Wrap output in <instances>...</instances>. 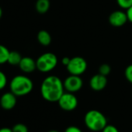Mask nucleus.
I'll return each instance as SVG.
<instances>
[{
  "mask_svg": "<svg viewBox=\"0 0 132 132\" xmlns=\"http://www.w3.org/2000/svg\"><path fill=\"white\" fill-rule=\"evenodd\" d=\"M7 84V77L4 72L0 71V90L3 89Z\"/></svg>",
  "mask_w": 132,
  "mask_h": 132,
  "instance_id": "nucleus-20",
  "label": "nucleus"
},
{
  "mask_svg": "<svg viewBox=\"0 0 132 132\" xmlns=\"http://www.w3.org/2000/svg\"><path fill=\"white\" fill-rule=\"evenodd\" d=\"M37 38L39 44H41L42 46H44V47L49 46L52 41L51 35L50 34V33L48 31H47L45 30H40L37 34Z\"/></svg>",
  "mask_w": 132,
  "mask_h": 132,
  "instance_id": "nucleus-12",
  "label": "nucleus"
},
{
  "mask_svg": "<svg viewBox=\"0 0 132 132\" xmlns=\"http://www.w3.org/2000/svg\"><path fill=\"white\" fill-rule=\"evenodd\" d=\"M88 68L86 60L80 56H76L70 59L69 64L66 66V69L70 75L82 76L86 72Z\"/></svg>",
  "mask_w": 132,
  "mask_h": 132,
  "instance_id": "nucleus-5",
  "label": "nucleus"
},
{
  "mask_svg": "<svg viewBox=\"0 0 132 132\" xmlns=\"http://www.w3.org/2000/svg\"><path fill=\"white\" fill-rule=\"evenodd\" d=\"M37 69L43 73L50 72L54 70L57 65L58 60L55 54L46 52L42 54L36 60Z\"/></svg>",
  "mask_w": 132,
  "mask_h": 132,
  "instance_id": "nucleus-4",
  "label": "nucleus"
},
{
  "mask_svg": "<svg viewBox=\"0 0 132 132\" xmlns=\"http://www.w3.org/2000/svg\"><path fill=\"white\" fill-rule=\"evenodd\" d=\"M10 88V91L16 96H23L31 93L34 89V83L29 77L18 75L12 79Z\"/></svg>",
  "mask_w": 132,
  "mask_h": 132,
  "instance_id": "nucleus-2",
  "label": "nucleus"
},
{
  "mask_svg": "<svg viewBox=\"0 0 132 132\" xmlns=\"http://www.w3.org/2000/svg\"><path fill=\"white\" fill-rule=\"evenodd\" d=\"M107 76H103L100 73H97L93 76L89 80V86L90 88L96 92H100L103 90L108 83Z\"/></svg>",
  "mask_w": 132,
  "mask_h": 132,
  "instance_id": "nucleus-9",
  "label": "nucleus"
},
{
  "mask_svg": "<svg viewBox=\"0 0 132 132\" xmlns=\"http://www.w3.org/2000/svg\"><path fill=\"white\" fill-rule=\"evenodd\" d=\"M48 132H59V131H57L56 130H49Z\"/></svg>",
  "mask_w": 132,
  "mask_h": 132,
  "instance_id": "nucleus-27",
  "label": "nucleus"
},
{
  "mask_svg": "<svg viewBox=\"0 0 132 132\" xmlns=\"http://www.w3.org/2000/svg\"><path fill=\"white\" fill-rule=\"evenodd\" d=\"M117 5L123 10H127L132 6V0H116Z\"/></svg>",
  "mask_w": 132,
  "mask_h": 132,
  "instance_id": "nucleus-17",
  "label": "nucleus"
},
{
  "mask_svg": "<svg viewBox=\"0 0 132 132\" xmlns=\"http://www.w3.org/2000/svg\"><path fill=\"white\" fill-rule=\"evenodd\" d=\"M2 16H3V10L1 7H0V20H1Z\"/></svg>",
  "mask_w": 132,
  "mask_h": 132,
  "instance_id": "nucleus-26",
  "label": "nucleus"
},
{
  "mask_svg": "<svg viewBox=\"0 0 132 132\" xmlns=\"http://www.w3.org/2000/svg\"><path fill=\"white\" fill-rule=\"evenodd\" d=\"M131 95H132V92H131Z\"/></svg>",
  "mask_w": 132,
  "mask_h": 132,
  "instance_id": "nucleus-28",
  "label": "nucleus"
},
{
  "mask_svg": "<svg viewBox=\"0 0 132 132\" xmlns=\"http://www.w3.org/2000/svg\"><path fill=\"white\" fill-rule=\"evenodd\" d=\"M63 84L64 90L69 93H75L79 92L82 88L83 80L80 77V76L70 75L64 80Z\"/></svg>",
  "mask_w": 132,
  "mask_h": 132,
  "instance_id": "nucleus-7",
  "label": "nucleus"
},
{
  "mask_svg": "<svg viewBox=\"0 0 132 132\" xmlns=\"http://www.w3.org/2000/svg\"><path fill=\"white\" fill-rule=\"evenodd\" d=\"M108 21L113 27H121L128 22L127 13L122 10H115L110 14Z\"/></svg>",
  "mask_w": 132,
  "mask_h": 132,
  "instance_id": "nucleus-8",
  "label": "nucleus"
},
{
  "mask_svg": "<svg viewBox=\"0 0 132 132\" xmlns=\"http://www.w3.org/2000/svg\"><path fill=\"white\" fill-rule=\"evenodd\" d=\"M20 70L25 73H31L37 69V63L30 57H23L19 64Z\"/></svg>",
  "mask_w": 132,
  "mask_h": 132,
  "instance_id": "nucleus-11",
  "label": "nucleus"
},
{
  "mask_svg": "<svg viewBox=\"0 0 132 132\" xmlns=\"http://www.w3.org/2000/svg\"><path fill=\"white\" fill-rule=\"evenodd\" d=\"M13 132H28V127L23 124V123H16L15 124L13 128Z\"/></svg>",
  "mask_w": 132,
  "mask_h": 132,
  "instance_id": "nucleus-18",
  "label": "nucleus"
},
{
  "mask_svg": "<svg viewBox=\"0 0 132 132\" xmlns=\"http://www.w3.org/2000/svg\"><path fill=\"white\" fill-rule=\"evenodd\" d=\"M124 76L127 82L132 84V64L127 66L124 70Z\"/></svg>",
  "mask_w": 132,
  "mask_h": 132,
  "instance_id": "nucleus-19",
  "label": "nucleus"
},
{
  "mask_svg": "<svg viewBox=\"0 0 132 132\" xmlns=\"http://www.w3.org/2000/svg\"><path fill=\"white\" fill-rule=\"evenodd\" d=\"M64 132H82V130L76 126H69L65 129Z\"/></svg>",
  "mask_w": 132,
  "mask_h": 132,
  "instance_id": "nucleus-22",
  "label": "nucleus"
},
{
  "mask_svg": "<svg viewBox=\"0 0 132 132\" xmlns=\"http://www.w3.org/2000/svg\"><path fill=\"white\" fill-rule=\"evenodd\" d=\"M70 57H63L62 59H61V64H63V65H64L65 67L67 66L68 64H69V61H70Z\"/></svg>",
  "mask_w": 132,
  "mask_h": 132,
  "instance_id": "nucleus-24",
  "label": "nucleus"
},
{
  "mask_svg": "<svg viewBox=\"0 0 132 132\" xmlns=\"http://www.w3.org/2000/svg\"><path fill=\"white\" fill-rule=\"evenodd\" d=\"M64 93L63 82L57 76H49L43 80L40 86V94L46 101L57 102Z\"/></svg>",
  "mask_w": 132,
  "mask_h": 132,
  "instance_id": "nucleus-1",
  "label": "nucleus"
},
{
  "mask_svg": "<svg viewBox=\"0 0 132 132\" xmlns=\"http://www.w3.org/2000/svg\"><path fill=\"white\" fill-rule=\"evenodd\" d=\"M60 108L64 111H72L78 106V99L72 93L66 92L62 94L57 101Z\"/></svg>",
  "mask_w": 132,
  "mask_h": 132,
  "instance_id": "nucleus-6",
  "label": "nucleus"
},
{
  "mask_svg": "<svg viewBox=\"0 0 132 132\" xmlns=\"http://www.w3.org/2000/svg\"><path fill=\"white\" fill-rule=\"evenodd\" d=\"M17 96L11 91L5 93L0 98V106L5 110H13L17 103Z\"/></svg>",
  "mask_w": 132,
  "mask_h": 132,
  "instance_id": "nucleus-10",
  "label": "nucleus"
},
{
  "mask_svg": "<svg viewBox=\"0 0 132 132\" xmlns=\"http://www.w3.org/2000/svg\"><path fill=\"white\" fill-rule=\"evenodd\" d=\"M10 51L3 44H0V64L7 63Z\"/></svg>",
  "mask_w": 132,
  "mask_h": 132,
  "instance_id": "nucleus-15",
  "label": "nucleus"
},
{
  "mask_svg": "<svg viewBox=\"0 0 132 132\" xmlns=\"http://www.w3.org/2000/svg\"><path fill=\"white\" fill-rule=\"evenodd\" d=\"M22 56L21 54L16 51H11L10 52V55L8 57V61L7 63H9L11 65H19V64L21 61L22 59Z\"/></svg>",
  "mask_w": 132,
  "mask_h": 132,
  "instance_id": "nucleus-14",
  "label": "nucleus"
},
{
  "mask_svg": "<svg viewBox=\"0 0 132 132\" xmlns=\"http://www.w3.org/2000/svg\"><path fill=\"white\" fill-rule=\"evenodd\" d=\"M99 73L103 75V76H107L110 75V72H111V67L106 63H103L102 64L100 67H99Z\"/></svg>",
  "mask_w": 132,
  "mask_h": 132,
  "instance_id": "nucleus-16",
  "label": "nucleus"
},
{
  "mask_svg": "<svg viewBox=\"0 0 132 132\" xmlns=\"http://www.w3.org/2000/svg\"><path fill=\"white\" fill-rule=\"evenodd\" d=\"M102 132H119L118 129L113 126V125H110V124H107L102 130Z\"/></svg>",
  "mask_w": 132,
  "mask_h": 132,
  "instance_id": "nucleus-21",
  "label": "nucleus"
},
{
  "mask_svg": "<svg viewBox=\"0 0 132 132\" xmlns=\"http://www.w3.org/2000/svg\"><path fill=\"white\" fill-rule=\"evenodd\" d=\"M126 13H127V16L128 21L132 23V6L129 9H127L126 10Z\"/></svg>",
  "mask_w": 132,
  "mask_h": 132,
  "instance_id": "nucleus-23",
  "label": "nucleus"
},
{
  "mask_svg": "<svg viewBox=\"0 0 132 132\" xmlns=\"http://www.w3.org/2000/svg\"><path fill=\"white\" fill-rule=\"evenodd\" d=\"M0 132H13V130L9 127H2L0 128Z\"/></svg>",
  "mask_w": 132,
  "mask_h": 132,
  "instance_id": "nucleus-25",
  "label": "nucleus"
},
{
  "mask_svg": "<svg viewBox=\"0 0 132 132\" xmlns=\"http://www.w3.org/2000/svg\"><path fill=\"white\" fill-rule=\"evenodd\" d=\"M50 0H37L35 4V9L40 14H45L50 9Z\"/></svg>",
  "mask_w": 132,
  "mask_h": 132,
  "instance_id": "nucleus-13",
  "label": "nucleus"
},
{
  "mask_svg": "<svg viewBox=\"0 0 132 132\" xmlns=\"http://www.w3.org/2000/svg\"><path fill=\"white\" fill-rule=\"evenodd\" d=\"M84 122L86 127L92 131H102L107 125L106 116L97 110H90L86 112Z\"/></svg>",
  "mask_w": 132,
  "mask_h": 132,
  "instance_id": "nucleus-3",
  "label": "nucleus"
}]
</instances>
